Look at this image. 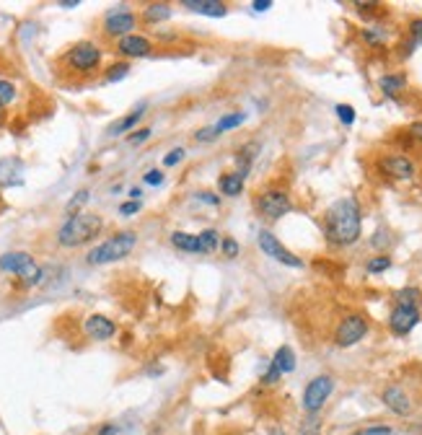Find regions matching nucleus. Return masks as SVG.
I'll return each instance as SVG.
<instances>
[{
	"instance_id": "nucleus-19",
	"label": "nucleus",
	"mask_w": 422,
	"mask_h": 435,
	"mask_svg": "<svg viewBox=\"0 0 422 435\" xmlns=\"http://www.w3.org/2000/svg\"><path fill=\"white\" fill-rule=\"evenodd\" d=\"M171 244H174L177 249H182V251H189V254H207L205 247H202V241H200V236H195V233L174 231V233H171Z\"/></svg>"
},
{
	"instance_id": "nucleus-37",
	"label": "nucleus",
	"mask_w": 422,
	"mask_h": 435,
	"mask_svg": "<svg viewBox=\"0 0 422 435\" xmlns=\"http://www.w3.org/2000/svg\"><path fill=\"white\" fill-rule=\"evenodd\" d=\"M410 34H412L414 44H422V19H414L412 24H410Z\"/></svg>"
},
{
	"instance_id": "nucleus-31",
	"label": "nucleus",
	"mask_w": 422,
	"mask_h": 435,
	"mask_svg": "<svg viewBox=\"0 0 422 435\" xmlns=\"http://www.w3.org/2000/svg\"><path fill=\"white\" fill-rule=\"evenodd\" d=\"M218 231H213V228H207V231H202L200 233V241H202V247H205V251H213V249L218 247Z\"/></svg>"
},
{
	"instance_id": "nucleus-39",
	"label": "nucleus",
	"mask_w": 422,
	"mask_h": 435,
	"mask_svg": "<svg viewBox=\"0 0 422 435\" xmlns=\"http://www.w3.org/2000/svg\"><path fill=\"white\" fill-rule=\"evenodd\" d=\"M148 138H150V127H143L130 135V143H132V145H140V143H146Z\"/></svg>"
},
{
	"instance_id": "nucleus-4",
	"label": "nucleus",
	"mask_w": 422,
	"mask_h": 435,
	"mask_svg": "<svg viewBox=\"0 0 422 435\" xmlns=\"http://www.w3.org/2000/svg\"><path fill=\"white\" fill-rule=\"evenodd\" d=\"M0 269L21 277L24 287H34L42 280L39 265H37L34 257L26 254V251H8V254H3V257H0Z\"/></svg>"
},
{
	"instance_id": "nucleus-17",
	"label": "nucleus",
	"mask_w": 422,
	"mask_h": 435,
	"mask_svg": "<svg viewBox=\"0 0 422 435\" xmlns=\"http://www.w3.org/2000/svg\"><path fill=\"white\" fill-rule=\"evenodd\" d=\"M21 171H24V163L19 159H13V156L0 159V187L21 184Z\"/></svg>"
},
{
	"instance_id": "nucleus-30",
	"label": "nucleus",
	"mask_w": 422,
	"mask_h": 435,
	"mask_svg": "<svg viewBox=\"0 0 422 435\" xmlns=\"http://www.w3.org/2000/svg\"><path fill=\"white\" fill-rule=\"evenodd\" d=\"M334 112H337V117H340V122H342V125H353V122H355V109L350 107V104H337V109H334Z\"/></svg>"
},
{
	"instance_id": "nucleus-10",
	"label": "nucleus",
	"mask_w": 422,
	"mask_h": 435,
	"mask_svg": "<svg viewBox=\"0 0 422 435\" xmlns=\"http://www.w3.org/2000/svg\"><path fill=\"white\" fill-rule=\"evenodd\" d=\"M290 197L285 195L283 189H267L259 195V213L267 218V220H277L290 213Z\"/></svg>"
},
{
	"instance_id": "nucleus-2",
	"label": "nucleus",
	"mask_w": 422,
	"mask_h": 435,
	"mask_svg": "<svg viewBox=\"0 0 422 435\" xmlns=\"http://www.w3.org/2000/svg\"><path fill=\"white\" fill-rule=\"evenodd\" d=\"M104 228V220L101 215H94V213H76L70 215L58 231V244L65 249H76L89 244L91 238H96Z\"/></svg>"
},
{
	"instance_id": "nucleus-15",
	"label": "nucleus",
	"mask_w": 422,
	"mask_h": 435,
	"mask_svg": "<svg viewBox=\"0 0 422 435\" xmlns=\"http://www.w3.org/2000/svg\"><path fill=\"white\" fill-rule=\"evenodd\" d=\"M381 168L394 179H412L414 177V166L410 159H404V156H386L381 161Z\"/></svg>"
},
{
	"instance_id": "nucleus-33",
	"label": "nucleus",
	"mask_w": 422,
	"mask_h": 435,
	"mask_svg": "<svg viewBox=\"0 0 422 435\" xmlns=\"http://www.w3.org/2000/svg\"><path fill=\"white\" fill-rule=\"evenodd\" d=\"M146 184H150V187H158V184H164V171H158V168H150L146 177Z\"/></svg>"
},
{
	"instance_id": "nucleus-35",
	"label": "nucleus",
	"mask_w": 422,
	"mask_h": 435,
	"mask_svg": "<svg viewBox=\"0 0 422 435\" xmlns=\"http://www.w3.org/2000/svg\"><path fill=\"white\" fill-rule=\"evenodd\" d=\"M220 249H223V254H226L228 259H234L236 254H238V244H236L234 238H223V244H220Z\"/></svg>"
},
{
	"instance_id": "nucleus-47",
	"label": "nucleus",
	"mask_w": 422,
	"mask_h": 435,
	"mask_svg": "<svg viewBox=\"0 0 422 435\" xmlns=\"http://www.w3.org/2000/svg\"><path fill=\"white\" fill-rule=\"evenodd\" d=\"M130 197H132V199H140L143 195H140V189H130Z\"/></svg>"
},
{
	"instance_id": "nucleus-22",
	"label": "nucleus",
	"mask_w": 422,
	"mask_h": 435,
	"mask_svg": "<svg viewBox=\"0 0 422 435\" xmlns=\"http://www.w3.org/2000/svg\"><path fill=\"white\" fill-rule=\"evenodd\" d=\"M378 86H381V91L386 94V96H396L399 91L407 86V78H404L402 73H394V76H383L381 80H378Z\"/></svg>"
},
{
	"instance_id": "nucleus-16",
	"label": "nucleus",
	"mask_w": 422,
	"mask_h": 435,
	"mask_svg": "<svg viewBox=\"0 0 422 435\" xmlns=\"http://www.w3.org/2000/svg\"><path fill=\"white\" fill-rule=\"evenodd\" d=\"M182 6L189 8L192 13H200V16H213V19H223V16L228 13L226 3H218V0H184Z\"/></svg>"
},
{
	"instance_id": "nucleus-20",
	"label": "nucleus",
	"mask_w": 422,
	"mask_h": 435,
	"mask_svg": "<svg viewBox=\"0 0 422 435\" xmlns=\"http://www.w3.org/2000/svg\"><path fill=\"white\" fill-rule=\"evenodd\" d=\"M270 368H275L280 376H283V373H290V371H295V353H293V347H288V345L280 347V350L275 353V357H272Z\"/></svg>"
},
{
	"instance_id": "nucleus-45",
	"label": "nucleus",
	"mask_w": 422,
	"mask_h": 435,
	"mask_svg": "<svg viewBox=\"0 0 422 435\" xmlns=\"http://www.w3.org/2000/svg\"><path fill=\"white\" fill-rule=\"evenodd\" d=\"M410 132H412V138L422 140V122H414L412 127H410Z\"/></svg>"
},
{
	"instance_id": "nucleus-48",
	"label": "nucleus",
	"mask_w": 422,
	"mask_h": 435,
	"mask_svg": "<svg viewBox=\"0 0 422 435\" xmlns=\"http://www.w3.org/2000/svg\"><path fill=\"white\" fill-rule=\"evenodd\" d=\"M0 125H3V109H0Z\"/></svg>"
},
{
	"instance_id": "nucleus-29",
	"label": "nucleus",
	"mask_w": 422,
	"mask_h": 435,
	"mask_svg": "<svg viewBox=\"0 0 422 435\" xmlns=\"http://www.w3.org/2000/svg\"><path fill=\"white\" fill-rule=\"evenodd\" d=\"M130 73V65L128 62H117V65H112V68L107 70V80L112 83V80H122L125 76Z\"/></svg>"
},
{
	"instance_id": "nucleus-34",
	"label": "nucleus",
	"mask_w": 422,
	"mask_h": 435,
	"mask_svg": "<svg viewBox=\"0 0 422 435\" xmlns=\"http://www.w3.org/2000/svg\"><path fill=\"white\" fill-rule=\"evenodd\" d=\"M392 433H394L392 427L373 425V427H365V430H358V433H353V435H392Z\"/></svg>"
},
{
	"instance_id": "nucleus-23",
	"label": "nucleus",
	"mask_w": 422,
	"mask_h": 435,
	"mask_svg": "<svg viewBox=\"0 0 422 435\" xmlns=\"http://www.w3.org/2000/svg\"><path fill=\"white\" fill-rule=\"evenodd\" d=\"M241 189H244V177H241V174H226V177H220V192H223L226 197L241 195Z\"/></svg>"
},
{
	"instance_id": "nucleus-26",
	"label": "nucleus",
	"mask_w": 422,
	"mask_h": 435,
	"mask_svg": "<svg viewBox=\"0 0 422 435\" xmlns=\"http://www.w3.org/2000/svg\"><path fill=\"white\" fill-rule=\"evenodd\" d=\"M13 99H16V86L8 80H0V109L13 104Z\"/></svg>"
},
{
	"instance_id": "nucleus-9",
	"label": "nucleus",
	"mask_w": 422,
	"mask_h": 435,
	"mask_svg": "<svg viewBox=\"0 0 422 435\" xmlns=\"http://www.w3.org/2000/svg\"><path fill=\"white\" fill-rule=\"evenodd\" d=\"M256 238H259V249L265 251L267 257H272L275 262L285 265V267H293V269L304 267V259H298L293 251H288V249H285L283 244H280V241H277V238L270 233V231H262V233H259Z\"/></svg>"
},
{
	"instance_id": "nucleus-38",
	"label": "nucleus",
	"mask_w": 422,
	"mask_h": 435,
	"mask_svg": "<svg viewBox=\"0 0 422 435\" xmlns=\"http://www.w3.org/2000/svg\"><path fill=\"white\" fill-rule=\"evenodd\" d=\"M86 199H89V189H80L78 195H76V197L70 199V205H68V210L70 213H73V210H78L80 205H83V202H86Z\"/></svg>"
},
{
	"instance_id": "nucleus-21",
	"label": "nucleus",
	"mask_w": 422,
	"mask_h": 435,
	"mask_svg": "<svg viewBox=\"0 0 422 435\" xmlns=\"http://www.w3.org/2000/svg\"><path fill=\"white\" fill-rule=\"evenodd\" d=\"M166 19H171V6H166V3H150L143 10V21H148V24H158V21Z\"/></svg>"
},
{
	"instance_id": "nucleus-7",
	"label": "nucleus",
	"mask_w": 422,
	"mask_h": 435,
	"mask_svg": "<svg viewBox=\"0 0 422 435\" xmlns=\"http://www.w3.org/2000/svg\"><path fill=\"white\" fill-rule=\"evenodd\" d=\"M334 391V378L332 376H316L308 381L304 391V409L308 415H316L322 407L326 405V399Z\"/></svg>"
},
{
	"instance_id": "nucleus-43",
	"label": "nucleus",
	"mask_w": 422,
	"mask_h": 435,
	"mask_svg": "<svg viewBox=\"0 0 422 435\" xmlns=\"http://www.w3.org/2000/svg\"><path fill=\"white\" fill-rule=\"evenodd\" d=\"M197 197L202 199V202H210V205H218L220 199L216 197V195H210V192H202V195H197Z\"/></svg>"
},
{
	"instance_id": "nucleus-11",
	"label": "nucleus",
	"mask_w": 422,
	"mask_h": 435,
	"mask_svg": "<svg viewBox=\"0 0 422 435\" xmlns=\"http://www.w3.org/2000/svg\"><path fill=\"white\" fill-rule=\"evenodd\" d=\"M420 321V311L417 308H407V306H396L392 311V317H389V326H392L394 335H410L414 326Z\"/></svg>"
},
{
	"instance_id": "nucleus-46",
	"label": "nucleus",
	"mask_w": 422,
	"mask_h": 435,
	"mask_svg": "<svg viewBox=\"0 0 422 435\" xmlns=\"http://www.w3.org/2000/svg\"><path fill=\"white\" fill-rule=\"evenodd\" d=\"M60 6H62V8H76V6H78V0H62Z\"/></svg>"
},
{
	"instance_id": "nucleus-8",
	"label": "nucleus",
	"mask_w": 422,
	"mask_h": 435,
	"mask_svg": "<svg viewBox=\"0 0 422 435\" xmlns=\"http://www.w3.org/2000/svg\"><path fill=\"white\" fill-rule=\"evenodd\" d=\"M365 332H368V321H365V317L353 314V317H344L342 321H340L337 332H334V342H337L340 347H353L363 339Z\"/></svg>"
},
{
	"instance_id": "nucleus-42",
	"label": "nucleus",
	"mask_w": 422,
	"mask_h": 435,
	"mask_svg": "<svg viewBox=\"0 0 422 435\" xmlns=\"http://www.w3.org/2000/svg\"><path fill=\"white\" fill-rule=\"evenodd\" d=\"M119 433V427L117 425H112V423H107V425L98 430V435H117Z\"/></svg>"
},
{
	"instance_id": "nucleus-3",
	"label": "nucleus",
	"mask_w": 422,
	"mask_h": 435,
	"mask_svg": "<svg viewBox=\"0 0 422 435\" xmlns=\"http://www.w3.org/2000/svg\"><path fill=\"white\" fill-rule=\"evenodd\" d=\"M138 244V233L135 231H119L112 238L101 241L98 247H94L89 251V265H109V262H117V259H125L135 249Z\"/></svg>"
},
{
	"instance_id": "nucleus-28",
	"label": "nucleus",
	"mask_w": 422,
	"mask_h": 435,
	"mask_svg": "<svg viewBox=\"0 0 422 435\" xmlns=\"http://www.w3.org/2000/svg\"><path fill=\"white\" fill-rule=\"evenodd\" d=\"M389 267H392V259H389V257H373L371 262H368V272H371V275L386 272Z\"/></svg>"
},
{
	"instance_id": "nucleus-25",
	"label": "nucleus",
	"mask_w": 422,
	"mask_h": 435,
	"mask_svg": "<svg viewBox=\"0 0 422 435\" xmlns=\"http://www.w3.org/2000/svg\"><path fill=\"white\" fill-rule=\"evenodd\" d=\"M246 122V114H241V112H231V114H226V117L218 122L216 127L220 130V132H226V130H234V127H241Z\"/></svg>"
},
{
	"instance_id": "nucleus-27",
	"label": "nucleus",
	"mask_w": 422,
	"mask_h": 435,
	"mask_svg": "<svg viewBox=\"0 0 422 435\" xmlns=\"http://www.w3.org/2000/svg\"><path fill=\"white\" fill-rule=\"evenodd\" d=\"M220 135V130L216 127V125H210V127H202L195 132V140L197 143H213V140Z\"/></svg>"
},
{
	"instance_id": "nucleus-18",
	"label": "nucleus",
	"mask_w": 422,
	"mask_h": 435,
	"mask_svg": "<svg viewBox=\"0 0 422 435\" xmlns=\"http://www.w3.org/2000/svg\"><path fill=\"white\" fill-rule=\"evenodd\" d=\"M146 107H148V104L143 101V104H140L138 109H132V112H130L128 117H122V119H117L114 125H109V127H107V135H109V138H117V135H122V132H128V130L135 127V125L140 122V117H143Z\"/></svg>"
},
{
	"instance_id": "nucleus-5",
	"label": "nucleus",
	"mask_w": 422,
	"mask_h": 435,
	"mask_svg": "<svg viewBox=\"0 0 422 435\" xmlns=\"http://www.w3.org/2000/svg\"><path fill=\"white\" fill-rule=\"evenodd\" d=\"M65 62H68L70 70L89 76V73L98 70V65H101V47L94 44V42H78V44H73L65 52Z\"/></svg>"
},
{
	"instance_id": "nucleus-13",
	"label": "nucleus",
	"mask_w": 422,
	"mask_h": 435,
	"mask_svg": "<svg viewBox=\"0 0 422 435\" xmlns=\"http://www.w3.org/2000/svg\"><path fill=\"white\" fill-rule=\"evenodd\" d=\"M117 50L125 57H148L153 52V44H150V39L140 37V34H130V37L117 42Z\"/></svg>"
},
{
	"instance_id": "nucleus-40",
	"label": "nucleus",
	"mask_w": 422,
	"mask_h": 435,
	"mask_svg": "<svg viewBox=\"0 0 422 435\" xmlns=\"http://www.w3.org/2000/svg\"><path fill=\"white\" fill-rule=\"evenodd\" d=\"M138 210H140V199H130L125 205H119V213H122V215H135Z\"/></svg>"
},
{
	"instance_id": "nucleus-6",
	"label": "nucleus",
	"mask_w": 422,
	"mask_h": 435,
	"mask_svg": "<svg viewBox=\"0 0 422 435\" xmlns=\"http://www.w3.org/2000/svg\"><path fill=\"white\" fill-rule=\"evenodd\" d=\"M135 24H138V16H135V10H130L128 6H117V8H109L104 13V34L107 37H119V39H125L130 37L132 31H135Z\"/></svg>"
},
{
	"instance_id": "nucleus-44",
	"label": "nucleus",
	"mask_w": 422,
	"mask_h": 435,
	"mask_svg": "<svg viewBox=\"0 0 422 435\" xmlns=\"http://www.w3.org/2000/svg\"><path fill=\"white\" fill-rule=\"evenodd\" d=\"M267 8H272V0H256L254 3V10H259V13L267 10Z\"/></svg>"
},
{
	"instance_id": "nucleus-32",
	"label": "nucleus",
	"mask_w": 422,
	"mask_h": 435,
	"mask_svg": "<svg viewBox=\"0 0 422 435\" xmlns=\"http://www.w3.org/2000/svg\"><path fill=\"white\" fill-rule=\"evenodd\" d=\"M363 39L368 42V44H383L386 42V31H381V29H363Z\"/></svg>"
},
{
	"instance_id": "nucleus-36",
	"label": "nucleus",
	"mask_w": 422,
	"mask_h": 435,
	"mask_svg": "<svg viewBox=\"0 0 422 435\" xmlns=\"http://www.w3.org/2000/svg\"><path fill=\"white\" fill-rule=\"evenodd\" d=\"M182 159H184V150H182V148H174V150H168V153H166L164 163H166V166H177V163Z\"/></svg>"
},
{
	"instance_id": "nucleus-12",
	"label": "nucleus",
	"mask_w": 422,
	"mask_h": 435,
	"mask_svg": "<svg viewBox=\"0 0 422 435\" xmlns=\"http://www.w3.org/2000/svg\"><path fill=\"white\" fill-rule=\"evenodd\" d=\"M83 329H86V335H89L91 339H98V342L112 339V337L117 335V324L109 317H101V314H91V317L83 321Z\"/></svg>"
},
{
	"instance_id": "nucleus-24",
	"label": "nucleus",
	"mask_w": 422,
	"mask_h": 435,
	"mask_svg": "<svg viewBox=\"0 0 422 435\" xmlns=\"http://www.w3.org/2000/svg\"><path fill=\"white\" fill-rule=\"evenodd\" d=\"M394 301H396V306L417 308L420 306V301H422V293L417 290V287H402V290H396Z\"/></svg>"
},
{
	"instance_id": "nucleus-14",
	"label": "nucleus",
	"mask_w": 422,
	"mask_h": 435,
	"mask_svg": "<svg viewBox=\"0 0 422 435\" xmlns=\"http://www.w3.org/2000/svg\"><path fill=\"white\" fill-rule=\"evenodd\" d=\"M383 405L392 409L394 415H410L412 412V402H410V396L404 394L402 386H389L386 391H383Z\"/></svg>"
},
{
	"instance_id": "nucleus-1",
	"label": "nucleus",
	"mask_w": 422,
	"mask_h": 435,
	"mask_svg": "<svg viewBox=\"0 0 422 435\" xmlns=\"http://www.w3.org/2000/svg\"><path fill=\"white\" fill-rule=\"evenodd\" d=\"M360 226H363V218H360V205L355 197H342L337 199L332 208L326 210L324 218V231L326 238L337 244V247H350L360 238Z\"/></svg>"
},
{
	"instance_id": "nucleus-41",
	"label": "nucleus",
	"mask_w": 422,
	"mask_h": 435,
	"mask_svg": "<svg viewBox=\"0 0 422 435\" xmlns=\"http://www.w3.org/2000/svg\"><path fill=\"white\" fill-rule=\"evenodd\" d=\"M301 435H319V420H316V417H311V420H308V423L301 427Z\"/></svg>"
}]
</instances>
